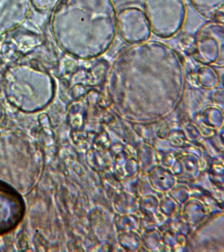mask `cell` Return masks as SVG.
Instances as JSON below:
<instances>
[{"label": "cell", "mask_w": 224, "mask_h": 252, "mask_svg": "<svg viewBox=\"0 0 224 252\" xmlns=\"http://www.w3.org/2000/svg\"><path fill=\"white\" fill-rule=\"evenodd\" d=\"M186 88L182 57L172 47L155 41L124 49L114 61L107 82L109 95L120 100L157 98L174 103Z\"/></svg>", "instance_id": "cell-1"}, {"label": "cell", "mask_w": 224, "mask_h": 252, "mask_svg": "<svg viewBox=\"0 0 224 252\" xmlns=\"http://www.w3.org/2000/svg\"><path fill=\"white\" fill-rule=\"evenodd\" d=\"M26 205L21 193L0 179V236L12 232L22 222Z\"/></svg>", "instance_id": "cell-6"}, {"label": "cell", "mask_w": 224, "mask_h": 252, "mask_svg": "<svg viewBox=\"0 0 224 252\" xmlns=\"http://www.w3.org/2000/svg\"><path fill=\"white\" fill-rule=\"evenodd\" d=\"M3 116H4V112H3L2 107L0 106V122L3 119Z\"/></svg>", "instance_id": "cell-11"}, {"label": "cell", "mask_w": 224, "mask_h": 252, "mask_svg": "<svg viewBox=\"0 0 224 252\" xmlns=\"http://www.w3.org/2000/svg\"><path fill=\"white\" fill-rule=\"evenodd\" d=\"M117 27L122 38L131 45L148 40L151 34L144 12L136 7L122 10L117 15Z\"/></svg>", "instance_id": "cell-7"}, {"label": "cell", "mask_w": 224, "mask_h": 252, "mask_svg": "<svg viewBox=\"0 0 224 252\" xmlns=\"http://www.w3.org/2000/svg\"><path fill=\"white\" fill-rule=\"evenodd\" d=\"M144 13L151 32L162 38L176 34L186 19L182 0H145Z\"/></svg>", "instance_id": "cell-4"}, {"label": "cell", "mask_w": 224, "mask_h": 252, "mask_svg": "<svg viewBox=\"0 0 224 252\" xmlns=\"http://www.w3.org/2000/svg\"><path fill=\"white\" fill-rule=\"evenodd\" d=\"M5 96L21 111H40L54 99L56 86L49 73L27 64L10 67L3 78Z\"/></svg>", "instance_id": "cell-3"}, {"label": "cell", "mask_w": 224, "mask_h": 252, "mask_svg": "<svg viewBox=\"0 0 224 252\" xmlns=\"http://www.w3.org/2000/svg\"><path fill=\"white\" fill-rule=\"evenodd\" d=\"M62 0H31L37 11L45 12L54 9Z\"/></svg>", "instance_id": "cell-10"}, {"label": "cell", "mask_w": 224, "mask_h": 252, "mask_svg": "<svg viewBox=\"0 0 224 252\" xmlns=\"http://www.w3.org/2000/svg\"><path fill=\"white\" fill-rule=\"evenodd\" d=\"M192 7L202 15L211 17L223 8L224 0H189Z\"/></svg>", "instance_id": "cell-9"}, {"label": "cell", "mask_w": 224, "mask_h": 252, "mask_svg": "<svg viewBox=\"0 0 224 252\" xmlns=\"http://www.w3.org/2000/svg\"><path fill=\"white\" fill-rule=\"evenodd\" d=\"M31 0H0V34L20 25L30 11Z\"/></svg>", "instance_id": "cell-8"}, {"label": "cell", "mask_w": 224, "mask_h": 252, "mask_svg": "<svg viewBox=\"0 0 224 252\" xmlns=\"http://www.w3.org/2000/svg\"><path fill=\"white\" fill-rule=\"evenodd\" d=\"M53 35L64 52L88 60L107 52L118 32L111 0H62L54 9Z\"/></svg>", "instance_id": "cell-2"}, {"label": "cell", "mask_w": 224, "mask_h": 252, "mask_svg": "<svg viewBox=\"0 0 224 252\" xmlns=\"http://www.w3.org/2000/svg\"><path fill=\"white\" fill-rule=\"evenodd\" d=\"M194 55L206 64H222L224 60V25L210 22L201 28L196 36Z\"/></svg>", "instance_id": "cell-5"}]
</instances>
